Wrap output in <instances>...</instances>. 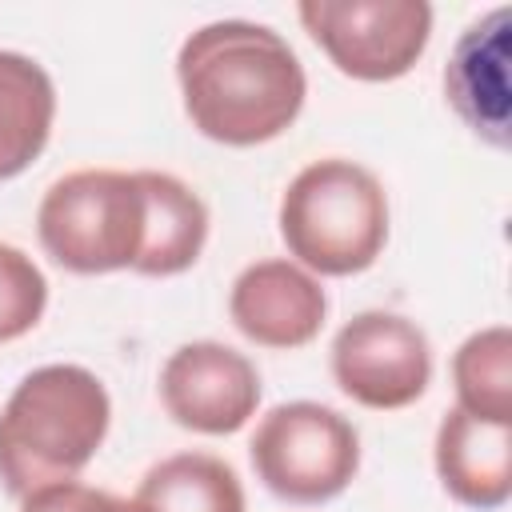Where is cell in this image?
<instances>
[{
    "label": "cell",
    "instance_id": "3",
    "mask_svg": "<svg viewBox=\"0 0 512 512\" xmlns=\"http://www.w3.org/2000/svg\"><path fill=\"white\" fill-rule=\"evenodd\" d=\"M112 424L104 380L84 364H40L0 408V488L16 500L76 480Z\"/></svg>",
    "mask_w": 512,
    "mask_h": 512
},
{
    "label": "cell",
    "instance_id": "15",
    "mask_svg": "<svg viewBox=\"0 0 512 512\" xmlns=\"http://www.w3.org/2000/svg\"><path fill=\"white\" fill-rule=\"evenodd\" d=\"M44 308L48 276L24 248L0 240V344L28 336L44 320Z\"/></svg>",
    "mask_w": 512,
    "mask_h": 512
},
{
    "label": "cell",
    "instance_id": "2",
    "mask_svg": "<svg viewBox=\"0 0 512 512\" xmlns=\"http://www.w3.org/2000/svg\"><path fill=\"white\" fill-rule=\"evenodd\" d=\"M176 84L192 128L224 148H256L284 136L308 96L296 48L276 28L236 16L184 36Z\"/></svg>",
    "mask_w": 512,
    "mask_h": 512
},
{
    "label": "cell",
    "instance_id": "1",
    "mask_svg": "<svg viewBox=\"0 0 512 512\" xmlns=\"http://www.w3.org/2000/svg\"><path fill=\"white\" fill-rule=\"evenodd\" d=\"M44 256L72 276H180L208 244V204L156 168H76L48 184L36 208Z\"/></svg>",
    "mask_w": 512,
    "mask_h": 512
},
{
    "label": "cell",
    "instance_id": "14",
    "mask_svg": "<svg viewBox=\"0 0 512 512\" xmlns=\"http://www.w3.org/2000/svg\"><path fill=\"white\" fill-rule=\"evenodd\" d=\"M456 408L512 424V332L508 324H488L460 340L452 352Z\"/></svg>",
    "mask_w": 512,
    "mask_h": 512
},
{
    "label": "cell",
    "instance_id": "4",
    "mask_svg": "<svg viewBox=\"0 0 512 512\" xmlns=\"http://www.w3.org/2000/svg\"><path fill=\"white\" fill-rule=\"evenodd\" d=\"M280 240L312 276H360L388 244V192L348 156L304 164L280 196Z\"/></svg>",
    "mask_w": 512,
    "mask_h": 512
},
{
    "label": "cell",
    "instance_id": "11",
    "mask_svg": "<svg viewBox=\"0 0 512 512\" xmlns=\"http://www.w3.org/2000/svg\"><path fill=\"white\" fill-rule=\"evenodd\" d=\"M432 464L444 492L476 512H496L512 496V424L448 408L436 424Z\"/></svg>",
    "mask_w": 512,
    "mask_h": 512
},
{
    "label": "cell",
    "instance_id": "9",
    "mask_svg": "<svg viewBox=\"0 0 512 512\" xmlns=\"http://www.w3.org/2000/svg\"><path fill=\"white\" fill-rule=\"evenodd\" d=\"M228 316L244 340L272 352L304 348L320 336L328 316V296L320 276L296 260L268 256L236 272L228 288Z\"/></svg>",
    "mask_w": 512,
    "mask_h": 512
},
{
    "label": "cell",
    "instance_id": "12",
    "mask_svg": "<svg viewBox=\"0 0 512 512\" xmlns=\"http://www.w3.org/2000/svg\"><path fill=\"white\" fill-rule=\"evenodd\" d=\"M56 124V84L48 68L28 56L0 48V184L40 160Z\"/></svg>",
    "mask_w": 512,
    "mask_h": 512
},
{
    "label": "cell",
    "instance_id": "13",
    "mask_svg": "<svg viewBox=\"0 0 512 512\" xmlns=\"http://www.w3.org/2000/svg\"><path fill=\"white\" fill-rule=\"evenodd\" d=\"M136 500L152 512H248L236 468L212 452H172L156 460Z\"/></svg>",
    "mask_w": 512,
    "mask_h": 512
},
{
    "label": "cell",
    "instance_id": "7",
    "mask_svg": "<svg viewBox=\"0 0 512 512\" xmlns=\"http://www.w3.org/2000/svg\"><path fill=\"white\" fill-rule=\"evenodd\" d=\"M336 388L372 412H400L432 384V344L400 312L368 308L340 324L328 348Z\"/></svg>",
    "mask_w": 512,
    "mask_h": 512
},
{
    "label": "cell",
    "instance_id": "10",
    "mask_svg": "<svg viewBox=\"0 0 512 512\" xmlns=\"http://www.w3.org/2000/svg\"><path fill=\"white\" fill-rule=\"evenodd\" d=\"M508 56H512V12L488 8L476 16L444 64V96L460 124L492 148H508L512 136V96H508Z\"/></svg>",
    "mask_w": 512,
    "mask_h": 512
},
{
    "label": "cell",
    "instance_id": "6",
    "mask_svg": "<svg viewBox=\"0 0 512 512\" xmlns=\"http://www.w3.org/2000/svg\"><path fill=\"white\" fill-rule=\"evenodd\" d=\"M296 16L332 68L360 84L408 76L432 40L424 0H304Z\"/></svg>",
    "mask_w": 512,
    "mask_h": 512
},
{
    "label": "cell",
    "instance_id": "5",
    "mask_svg": "<svg viewBox=\"0 0 512 512\" xmlns=\"http://www.w3.org/2000/svg\"><path fill=\"white\" fill-rule=\"evenodd\" d=\"M248 460L276 500L316 508L356 480L360 432L344 412L320 400H284L256 420Z\"/></svg>",
    "mask_w": 512,
    "mask_h": 512
},
{
    "label": "cell",
    "instance_id": "16",
    "mask_svg": "<svg viewBox=\"0 0 512 512\" xmlns=\"http://www.w3.org/2000/svg\"><path fill=\"white\" fill-rule=\"evenodd\" d=\"M20 512H152V508H144L136 496H116V492L68 480V484H52L44 492L24 496Z\"/></svg>",
    "mask_w": 512,
    "mask_h": 512
},
{
    "label": "cell",
    "instance_id": "8",
    "mask_svg": "<svg viewBox=\"0 0 512 512\" xmlns=\"http://www.w3.org/2000/svg\"><path fill=\"white\" fill-rule=\"evenodd\" d=\"M256 364L220 340H188L160 364V404L196 436H232L260 408Z\"/></svg>",
    "mask_w": 512,
    "mask_h": 512
}]
</instances>
